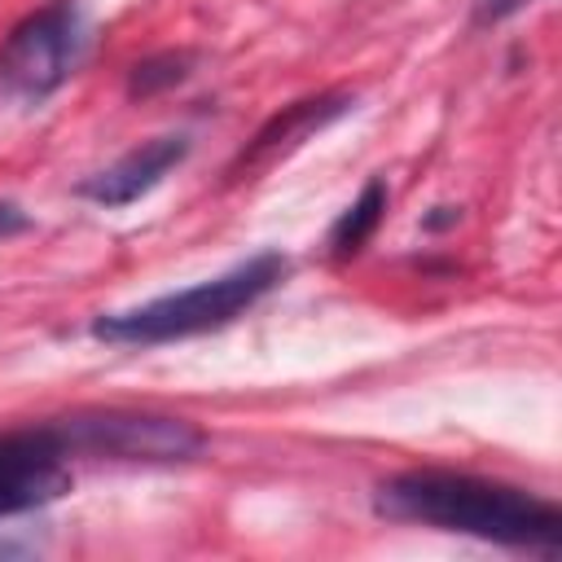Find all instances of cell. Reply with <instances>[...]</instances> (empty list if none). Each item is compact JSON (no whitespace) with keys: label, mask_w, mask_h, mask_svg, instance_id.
I'll return each instance as SVG.
<instances>
[{"label":"cell","mask_w":562,"mask_h":562,"mask_svg":"<svg viewBox=\"0 0 562 562\" xmlns=\"http://www.w3.org/2000/svg\"><path fill=\"white\" fill-rule=\"evenodd\" d=\"M189 75H193V53H184V48H180V53L167 48V53L140 57V61L127 70V101H149V97H158V92L184 83Z\"/></svg>","instance_id":"cell-9"},{"label":"cell","mask_w":562,"mask_h":562,"mask_svg":"<svg viewBox=\"0 0 562 562\" xmlns=\"http://www.w3.org/2000/svg\"><path fill=\"white\" fill-rule=\"evenodd\" d=\"M351 110H356V92H342V88H334V92H316V97H303V101L281 105V110H277V114L246 140V149L233 158L228 176L272 167L277 158H285V154L299 149L307 136L325 132L329 123H338V119L351 114Z\"/></svg>","instance_id":"cell-6"},{"label":"cell","mask_w":562,"mask_h":562,"mask_svg":"<svg viewBox=\"0 0 562 562\" xmlns=\"http://www.w3.org/2000/svg\"><path fill=\"white\" fill-rule=\"evenodd\" d=\"M527 0H474V22L479 26H492V22H505L522 9Z\"/></svg>","instance_id":"cell-10"},{"label":"cell","mask_w":562,"mask_h":562,"mask_svg":"<svg viewBox=\"0 0 562 562\" xmlns=\"http://www.w3.org/2000/svg\"><path fill=\"white\" fill-rule=\"evenodd\" d=\"M373 509L391 522H417L452 536H474L505 549L558 558L562 509L527 487L492 483L457 470H404L373 487Z\"/></svg>","instance_id":"cell-1"},{"label":"cell","mask_w":562,"mask_h":562,"mask_svg":"<svg viewBox=\"0 0 562 562\" xmlns=\"http://www.w3.org/2000/svg\"><path fill=\"white\" fill-rule=\"evenodd\" d=\"M70 470L66 465H35V470H0V518L40 509L57 496L70 492Z\"/></svg>","instance_id":"cell-8"},{"label":"cell","mask_w":562,"mask_h":562,"mask_svg":"<svg viewBox=\"0 0 562 562\" xmlns=\"http://www.w3.org/2000/svg\"><path fill=\"white\" fill-rule=\"evenodd\" d=\"M70 457L92 461H127V465H171L189 461L206 448V430L189 417L167 413H132V408H97L57 417Z\"/></svg>","instance_id":"cell-4"},{"label":"cell","mask_w":562,"mask_h":562,"mask_svg":"<svg viewBox=\"0 0 562 562\" xmlns=\"http://www.w3.org/2000/svg\"><path fill=\"white\" fill-rule=\"evenodd\" d=\"M452 224H461V206H435V211L422 220L426 233H443V228H452Z\"/></svg>","instance_id":"cell-12"},{"label":"cell","mask_w":562,"mask_h":562,"mask_svg":"<svg viewBox=\"0 0 562 562\" xmlns=\"http://www.w3.org/2000/svg\"><path fill=\"white\" fill-rule=\"evenodd\" d=\"M386 202H391V189H386V180L382 176H369L364 180V189L356 193V202L329 224V237H325V246H329V259H356L369 241H373V233H378V224L386 220Z\"/></svg>","instance_id":"cell-7"},{"label":"cell","mask_w":562,"mask_h":562,"mask_svg":"<svg viewBox=\"0 0 562 562\" xmlns=\"http://www.w3.org/2000/svg\"><path fill=\"white\" fill-rule=\"evenodd\" d=\"M285 272H290V259L281 250H255L211 281L158 294V299L127 307V312L92 316L88 334L97 342H114V347H162V342L198 338V334L233 325L263 294H272L285 281Z\"/></svg>","instance_id":"cell-2"},{"label":"cell","mask_w":562,"mask_h":562,"mask_svg":"<svg viewBox=\"0 0 562 562\" xmlns=\"http://www.w3.org/2000/svg\"><path fill=\"white\" fill-rule=\"evenodd\" d=\"M184 158H189V136H180V132L154 136V140L132 145V149H127L123 158H114L110 167L83 176V180L75 184V193L88 198V202H97V206H105V211H119V206L140 202L149 189H158Z\"/></svg>","instance_id":"cell-5"},{"label":"cell","mask_w":562,"mask_h":562,"mask_svg":"<svg viewBox=\"0 0 562 562\" xmlns=\"http://www.w3.org/2000/svg\"><path fill=\"white\" fill-rule=\"evenodd\" d=\"M26 228H31V211H22L18 202L0 198V241H9V237H22Z\"/></svg>","instance_id":"cell-11"},{"label":"cell","mask_w":562,"mask_h":562,"mask_svg":"<svg viewBox=\"0 0 562 562\" xmlns=\"http://www.w3.org/2000/svg\"><path fill=\"white\" fill-rule=\"evenodd\" d=\"M83 53V13L75 0H53L26 13L0 44V101L31 110L44 105Z\"/></svg>","instance_id":"cell-3"}]
</instances>
